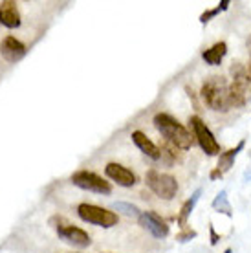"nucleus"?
Returning <instances> with one entry per match:
<instances>
[{"label": "nucleus", "mask_w": 251, "mask_h": 253, "mask_svg": "<svg viewBox=\"0 0 251 253\" xmlns=\"http://www.w3.org/2000/svg\"><path fill=\"white\" fill-rule=\"evenodd\" d=\"M130 138H132V141H134V145L138 147L145 156H149L151 160H156V162L160 160V156H162V154H160V147H158L145 132H141V130H134Z\"/></svg>", "instance_id": "obj_12"}, {"label": "nucleus", "mask_w": 251, "mask_h": 253, "mask_svg": "<svg viewBox=\"0 0 251 253\" xmlns=\"http://www.w3.org/2000/svg\"><path fill=\"white\" fill-rule=\"evenodd\" d=\"M26 46L20 42L19 39L13 35H7L2 42H0V55L6 59L7 63H19L26 57Z\"/></svg>", "instance_id": "obj_11"}, {"label": "nucleus", "mask_w": 251, "mask_h": 253, "mask_svg": "<svg viewBox=\"0 0 251 253\" xmlns=\"http://www.w3.org/2000/svg\"><path fill=\"white\" fill-rule=\"evenodd\" d=\"M59 220V226H55L57 229V235H59V239H63L64 242H68L72 246L76 248H88L92 244V239H90V235L84 231V229L77 228L74 224H68V222L64 220V218H57Z\"/></svg>", "instance_id": "obj_8"}, {"label": "nucleus", "mask_w": 251, "mask_h": 253, "mask_svg": "<svg viewBox=\"0 0 251 253\" xmlns=\"http://www.w3.org/2000/svg\"><path fill=\"white\" fill-rule=\"evenodd\" d=\"M154 126H156L158 132L165 138V141L170 143V145H174L176 149L187 151V149L193 147V136H191V132L170 114L160 112V114L154 116Z\"/></svg>", "instance_id": "obj_2"}, {"label": "nucleus", "mask_w": 251, "mask_h": 253, "mask_svg": "<svg viewBox=\"0 0 251 253\" xmlns=\"http://www.w3.org/2000/svg\"><path fill=\"white\" fill-rule=\"evenodd\" d=\"M213 209L214 211H218V213H224L226 216H233V208H231V204H229V200H227L226 191H220L218 195L214 196Z\"/></svg>", "instance_id": "obj_17"}, {"label": "nucleus", "mask_w": 251, "mask_h": 253, "mask_svg": "<svg viewBox=\"0 0 251 253\" xmlns=\"http://www.w3.org/2000/svg\"><path fill=\"white\" fill-rule=\"evenodd\" d=\"M244 147H246V139H240L239 143H237V147H233V149H229V151L220 154L218 164H216V171H218L222 176L231 169L233 164H235V160H237V156H239V152L242 151Z\"/></svg>", "instance_id": "obj_14"}, {"label": "nucleus", "mask_w": 251, "mask_h": 253, "mask_svg": "<svg viewBox=\"0 0 251 253\" xmlns=\"http://www.w3.org/2000/svg\"><path fill=\"white\" fill-rule=\"evenodd\" d=\"M77 215H79L81 220L94 224V226H99V228H112L120 220L118 213L108 211L105 208H99V206H94V204H79L77 206Z\"/></svg>", "instance_id": "obj_5"}, {"label": "nucleus", "mask_w": 251, "mask_h": 253, "mask_svg": "<svg viewBox=\"0 0 251 253\" xmlns=\"http://www.w3.org/2000/svg\"><path fill=\"white\" fill-rule=\"evenodd\" d=\"M112 209L118 211V213H123L128 218H139V215H141V211L134 204H128V202H114Z\"/></svg>", "instance_id": "obj_18"}, {"label": "nucleus", "mask_w": 251, "mask_h": 253, "mask_svg": "<svg viewBox=\"0 0 251 253\" xmlns=\"http://www.w3.org/2000/svg\"><path fill=\"white\" fill-rule=\"evenodd\" d=\"M202 195V189H196L195 195L191 196L189 200H185L182 206V209H180V215H178V224H180V228H185L187 226V218L191 216V213H193V209H195L196 202H198V198H200Z\"/></svg>", "instance_id": "obj_16"}, {"label": "nucleus", "mask_w": 251, "mask_h": 253, "mask_svg": "<svg viewBox=\"0 0 251 253\" xmlns=\"http://www.w3.org/2000/svg\"><path fill=\"white\" fill-rule=\"evenodd\" d=\"M145 184L147 187L162 200H172L178 193V182L174 176L167 172H160L156 169H151L145 174Z\"/></svg>", "instance_id": "obj_4"}, {"label": "nucleus", "mask_w": 251, "mask_h": 253, "mask_svg": "<svg viewBox=\"0 0 251 253\" xmlns=\"http://www.w3.org/2000/svg\"><path fill=\"white\" fill-rule=\"evenodd\" d=\"M200 95L204 103L208 105L213 112H222L226 114L231 110V101H229V83L222 76L208 77L202 84Z\"/></svg>", "instance_id": "obj_1"}, {"label": "nucleus", "mask_w": 251, "mask_h": 253, "mask_svg": "<svg viewBox=\"0 0 251 253\" xmlns=\"http://www.w3.org/2000/svg\"><path fill=\"white\" fill-rule=\"evenodd\" d=\"M0 24L13 30V28H19L20 26V13L19 7L15 2L6 0L0 4Z\"/></svg>", "instance_id": "obj_13"}, {"label": "nucleus", "mask_w": 251, "mask_h": 253, "mask_svg": "<svg viewBox=\"0 0 251 253\" xmlns=\"http://www.w3.org/2000/svg\"><path fill=\"white\" fill-rule=\"evenodd\" d=\"M233 81L229 84V101L231 108L244 107L251 97V64L233 63L231 64Z\"/></svg>", "instance_id": "obj_3"}, {"label": "nucleus", "mask_w": 251, "mask_h": 253, "mask_svg": "<svg viewBox=\"0 0 251 253\" xmlns=\"http://www.w3.org/2000/svg\"><path fill=\"white\" fill-rule=\"evenodd\" d=\"M209 235H211V246H216L218 244V241H220V235L214 231V226L211 224L209 226Z\"/></svg>", "instance_id": "obj_21"}, {"label": "nucleus", "mask_w": 251, "mask_h": 253, "mask_svg": "<svg viewBox=\"0 0 251 253\" xmlns=\"http://www.w3.org/2000/svg\"><path fill=\"white\" fill-rule=\"evenodd\" d=\"M226 53H227V44L222 41V42H216V44H213L209 50L204 51V53H202V59L208 64H211V66H218V64L222 63V59L226 57Z\"/></svg>", "instance_id": "obj_15"}, {"label": "nucleus", "mask_w": 251, "mask_h": 253, "mask_svg": "<svg viewBox=\"0 0 251 253\" xmlns=\"http://www.w3.org/2000/svg\"><path fill=\"white\" fill-rule=\"evenodd\" d=\"M227 7H229V0H222L218 4V7H214V9H209V11H204L200 15V22L202 24H208L209 20L213 19V17H216L220 11H226Z\"/></svg>", "instance_id": "obj_19"}, {"label": "nucleus", "mask_w": 251, "mask_h": 253, "mask_svg": "<svg viewBox=\"0 0 251 253\" xmlns=\"http://www.w3.org/2000/svg\"><path fill=\"white\" fill-rule=\"evenodd\" d=\"M246 44H248V50H250V59H251V35L248 37V41H246ZM250 64H251V61H250Z\"/></svg>", "instance_id": "obj_22"}, {"label": "nucleus", "mask_w": 251, "mask_h": 253, "mask_svg": "<svg viewBox=\"0 0 251 253\" xmlns=\"http://www.w3.org/2000/svg\"><path fill=\"white\" fill-rule=\"evenodd\" d=\"M0 26H2V24H0Z\"/></svg>", "instance_id": "obj_23"}, {"label": "nucleus", "mask_w": 251, "mask_h": 253, "mask_svg": "<svg viewBox=\"0 0 251 253\" xmlns=\"http://www.w3.org/2000/svg\"><path fill=\"white\" fill-rule=\"evenodd\" d=\"M139 226L145 228L152 237H156V239H165L167 235H169V226H167V222L162 218V216L154 213V211H143L141 215H139Z\"/></svg>", "instance_id": "obj_9"}, {"label": "nucleus", "mask_w": 251, "mask_h": 253, "mask_svg": "<svg viewBox=\"0 0 251 253\" xmlns=\"http://www.w3.org/2000/svg\"><path fill=\"white\" fill-rule=\"evenodd\" d=\"M196 231L195 229H191L189 226H185V228H182V231L176 235V241L178 242H187V241H191V239H195L196 237Z\"/></svg>", "instance_id": "obj_20"}, {"label": "nucleus", "mask_w": 251, "mask_h": 253, "mask_svg": "<svg viewBox=\"0 0 251 253\" xmlns=\"http://www.w3.org/2000/svg\"><path fill=\"white\" fill-rule=\"evenodd\" d=\"M189 123H191V128H193V138H196L200 149L208 156H216L220 152V143L216 141L214 134L209 130V126L204 123L200 116H191L189 118Z\"/></svg>", "instance_id": "obj_6"}, {"label": "nucleus", "mask_w": 251, "mask_h": 253, "mask_svg": "<svg viewBox=\"0 0 251 253\" xmlns=\"http://www.w3.org/2000/svg\"><path fill=\"white\" fill-rule=\"evenodd\" d=\"M105 174H107L112 182L121 185V187H134L136 182H138L136 174H134L130 169H126L125 165H121V164H114V162L112 164H107Z\"/></svg>", "instance_id": "obj_10"}, {"label": "nucleus", "mask_w": 251, "mask_h": 253, "mask_svg": "<svg viewBox=\"0 0 251 253\" xmlns=\"http://www.w3.org/2000/svg\"><path fill=\"white\" fill-rule=\"evenodd\" d=\"M70 182L76 187H81L84 191H92V193H97V195H110L112 193L110 182H107L105 178H101L99 174H95L92 171L74 172L72 178H70Z\"/></svg>", "instance_id": "obj_7"}]
</instances>
